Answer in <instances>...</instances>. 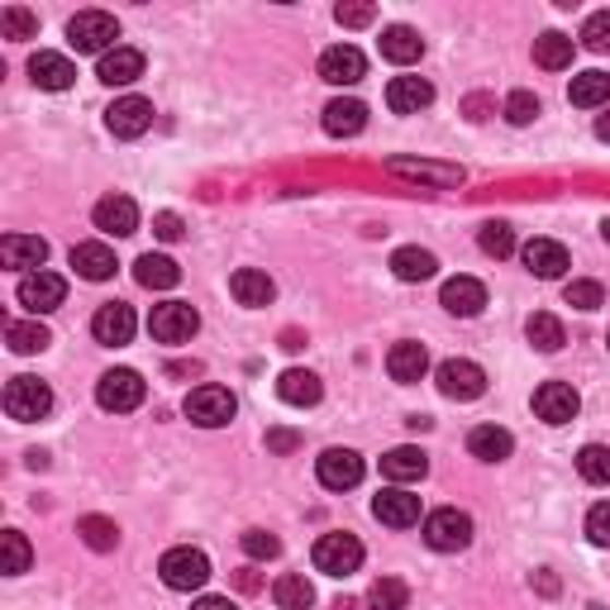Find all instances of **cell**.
Segmentation results:
<instances>
[{"instance_id": "1f68e13d", "label": "cell", "mask_w": 610, "mask_h": 610, "mask_svg": "<svg viewBox=\"0 0 610 610\" xmlns=\"http://www.w3.org/2000/svg\"><path fill=\"white\" fill-rule=\"evenodd\" d=\"M229 291H234V301H239V306H267L272 301V296H277V287H272V277H267V272H258V267H239V272H234V277H229Z\"/></svg>"}, {"instance_id": "9f6ffc18", "label": "cell", "mask_w": 610, "mask_h": 610, "mask_svg": "<svg viewBox=\"0 0 610 610\" xmlns=\"http://www.w3.org/2000/svg\"><path fill=\"white\" fill-rule=\"evenodd\" d=\"M234 587H239V591H258V587H263V577H258L253 567H243V573H234Z\"/></svg>"}, {"instance_id": "836d02e7", "label": "cell", "mask_w": 610, "mask_h": 610, "mask_svg": "<svg viewBox=\"0 0 610 610\" xmlns=\"http://www.w3.org/2000/svg\"><path fill=\"white\" fill-rule=\"evenodd\" d=\"M535 62H539L543 72H563V68H573V38L558 34V29L539 34V38H535Z\"/></svg>"}, {"instance_id": "d590c367", "label": "cell", "mask_w": 610, "mask_h": 610, "mask_svg": "<svg viewBox=\"0 0 610 610\" xmlns=\"http://www.w3.org/2000/svg\"><path fill=\"white\" fill-rule=\"evenodd\" d=\"M525 334H529V344L539 348V354H558V348L567 344V334H563V320L549 315V310H535L525 324Z\"/></svg>"}, {"instance_id": "681fc988", "label": "cell", "mask_w": 610, "mask_h": 610, "mask_svg": "<svg viewBox=\"0 0 610 610\" xmlns=\"http://www.w3.org/2000/svg\"><path fill=\"white\" fill-rule=\"evenodd\" d=\"M243 553L258 558V563H267V558L282 553V539L267 535V529H243Z\"/></svg>"}, {"instance_id": "f6af8a7d", "label": "cell", "mask_w": 610, "mask_h": 610, "mask_svg": "<svg viewBox=\"0 0 610 610\" xmlns=\"http://www.w3.org/2000/svg\"><path fill=\"white\" fill-rule=\"evenodd\" d=\"M505 120H511L515 129L535 124L539 120V96H529V91H511V96H505Z\"/></svg>"}, {"instance_id": "680465c9", "label": "cell", "mask_w": 610, "mask_h": 610, "mask_svg": "<svg viewBox=\"0 0 610 610\" xmlns=\"http://www.w3.org/2000/svg\"><path fill=\"white\" fill-rule=\"evenodd\" d=\"M167 372H172V378H196V372H201V362H172Z\"/></svg>"}, {"instance_id": "b9f144b4", "label": "cell", "mask_w": 610, "mask_h": 610, "mask_svg": "<svg viewBox=\"0 0 610 610\" xmlns=\"http://www.w3.org/2000/svg\"><path fill=\"white\" fill-rule=\"evenodd\" d=\"M406 601H410V587L400 577H378L372 582V591H368L372 610H406Z\"/></svg>"}, {"instance_id": "816d5d0a", "label": "cell", "mask_w": 610, "mask_h": 610, "mask_svg": "<svg viewBox=\"0 0 610 610\" xmlns=\"http://www.w3.org/2000/svg\"><path fill=\"white\" fill-rule=\"evenodd\" d=\"M372 15H378L372 5H339L334 10V20H339L344 29H362V24H372Z\"/></svg>"}, {"instance_id": "e575fe53", "label": "cell", "mask_w": 610, "mask_h": 610, "mask_svg": "<svg viewBox=\"0 0 610 610\" xmlns=\"http://www.w3.org/2000/svg\"><path fill=\"white\" fill-rule=\"evenodd\" d=\"M392 272L400 282H430L439 272V258L430 249H396L392 253Z\"/></svg>"}, {"instance_id": "8992f818", "label": "cell", "mask_w": 610, "mask_h": 610, "mask_svg": "<svg viewBox=\"0 0 610 610\" xmlns=\"http://www.w3.org/2000/svg\"><path fill=\"white\" fill-rule=\"evenodd\" d=\"M196 330H201V315H196V306H187V301H163V306H153V315H148V334L158 344H191Z\"/></svg>"}, {"instance_id": "4fadbf2b", "label": "cell", "mask_w": 610, "mask_h": 610, "mask_svg": "<svg viewBox=\"0 0 610 610\" xmlns=\"http://www.w3.org/2000/svg\"><path fill=\"white\" fill-rule=\"evenodd\" d=\"M106 124H110L115 139H139V134H148V129H153V100H144V96H120V100H115V106L106 110Z\"/></svg>"}, {"instance_id": "6f0895ef", "label": "cell", "mask_w": 610, "mask_h": 610, "mask_svg": "<svg viewBox=\"0 0 610 610\" xmlns=\"http://www.w3.org/2000/svg\"><path fill=\"white\" fill-rule=\"evenodd\" d=\"M191 610H239V606H234L229 596H201V601L191 606Z\"/></svg>"}, {"instance_id": "94428289", "label": "cell", "mask_w": 610, "mask_h": 610, "mask_svg": "<svg viewBox=\"0 0 610 610\" xmlns=\"http://www.w3.org/2000/svg\"><path fill=\"white\" fill-rule=\"evenodd\" d=\"M539 591L553 596V591H558V577H553V573H539Z\"/></svg>"}, {"instance_id": "cb8c5ba5", "label": "cell", "mask_w": 610, "mask_h": 610, "mask_svg": "<svg viewBox=\"0 0 610 610\" xmlns=\"http://www.w3.org/2000/svg\"><path fill=\"white\" fill-rule=\"evenodd\" d=\"M96 76L106 86H134L139 76H144V53H139V48H115V53H106L100 58V68H96Z\"/></svg>"}, {"instance_id": "7bdbcfd3", "label": "cell", "mask_w": 610, "mask_h": 610, "mask_svg": "<svg viewBox=\"0 0 610 610\" xmlns=\"http://www.w3.org/2000/svg\"><path fill=\"white\" fill-rule=\"evenodd\" d=\"M577 473H582V482H591V487H606L610 482V448L601 444H587L577 453Z\"/></svg>"}, {"instance_id": "7402d4cb", "label": "cell", "mask_w": 610, "mask_h": 610, "mask_svg": "<svg viewBox=\"0 0 610 610\" xmlns=\"http://www.w3.org/2000/svg\"><path fill=\"white\" fill-rule=\"evenodd\" d=\"M368 129V106L354 96H339V100H330L324 106V134H334V139H354Z\"/></svg>"}, {"instance_id": "e7e4bbea", "label": "cell", "mask_w": 610, "mask_h": 610, "mask_svg": "<svg viewBox=\"0 0 610 610\" xmlns=\"http://www.w3.org/2000/svg\"><path fill=\"white\" fill-rule=\"evenodd\" d=\"M601 234H606V243H610V219H606V225H601Z\"/></svg>"}, {"instance_id": "6da1fadb", "label": "cell", "mask_w": 610, "mask_h": 610, "mask_svg": "<svg viewBox=\"0 0 610 610\" xmlns=\"http://www.w3.org/2000/svg\"><path fill=\"white\" fill-rule=\"evenodd\" d=\"M68 38L76 53H115V38H120V24H115V15H106V10H82V15H72L68 24Z\"/></svg>"}, {"instance_id": "f907efd6", "label": "cell", "mask_w": 610, "mask_h": 610, "mask_svg": "<svg viewBox=\"0 0 610 610\" xmlns=\"http://www.w3.org/2000/svg\"><path fill=\"white\" fill-rule=\"evenodd\" d=\"M587 539L601 543V549H610V501L591 505V515H587Z\"/></svg>"}, {"instance_id": "ee69618b", "label": "cell", "mask_w": 610, "mask_h": 610, "mask_svg": "<svg viewBox=\"0 0 610 610\" xmlns=\"http://www.w3.org/2000/svg\"><path fill=\"white\" fill-rule=\"evenodd\" d=\"M0 543H5V573L10 577H20V573H29V539L20 535V529H5V535H0Z\"/></svg>"}, {"instance_id": "60d3db41", "label": "cell", "mask_w": 610, "mask_h": 610, "mask_svg": "<svg viewBox=\"0 0 610 610\" xmlns=\"http://www.w3.org/2000/svg\"><path fill=\"white\" fill-rule=\"evenodd\" d=\"M477 243H482L487 258H511L515 253V229L505 225V219H487V225L477 229Z\"/></svg>"}, {"instance_id": "ba28073f", "label": "cell", "mask_w": 610, "mask_h": 610, "mask_svg": "<svg viewBox=\"0 0 610 610\" xmlns=\"http://www.w3.org/2000/svg\"><path fill=\"white\" fill-rule=\"evenodd\" d=\"M234 396L225 392V386H215V382H205L196 386V392L187 396V420L191 424H201V430H219V424H229L234 420Z\"/></svg>"}, {"instance_id": "11a10c76", "label": "cell", "mask_w": 610, "mask_h": 610, "mask_svg": "<svg viewBox=\"0 0 610 610\" xmlns=\"http://www.w3.org/2000/svg\"><path fill=\"white\" fill-rule=\"evenodd\" d=\"M267 448L272 453H291V448H301V434L296 430H267Z\"/></svg>"}, {"instance_id": "ac0fdd59", "label": "cell", "mask_w": 610, "mask_h": 610, "mask_svg": "<svg viewBox=\"0 0 610 610\" xmlns=\"http://www.w3.org/2000/svg\"><path fill=\"white\" fill-rule=\"evenodd\" d=\"M521 263H525L529 277L553 282V277H563V272H567V249L558 239H529L521 249Z\"/></svg>"}, {"instance_id": "f35d334b", "label": "cell", "mask_w": 610, "mask_h": 610, "mask_svg": "<svg viewBox=\"0 0 610 610\" xmlns=\"http://www.w3.org/2000/svg\"><path fill=\"white\" fill-rule=\"evenodd\" d=\"M5 344L15 348V354H44V348L53 344V334H48V324H38V320H15L5 330Z\"/></svg>"}, {"instance_id": "8fae6325", "label": "cell", "mask_w": 610, "mask_h": 610, "mask_svg": "<svg viewBox=\"0 0 610 610\" xmlns=\"http://www.w3.org/2000/svg\"><path fill=\"white\" fill-rule=\"evenodd\" d=\"M315 477L330 491H354L362 482V458L354 448H324L315 458Z\"/></svg>"}, {"instance_id": "d4e9b609", "label": "cell", "mask_w": 610, "mask_h": 610, "mask_svg": "<svg viewBox=\"0 0 610 610\" xmlns=\"http://www.w3.org/2000/svg\"><path fill=\"white\" fill-rule=\"evenodd\" d=\"M386 372H392V382H420L424 372H430V354H424V344L415 339H400L392 354H386Z\"/></svg>"}, {"instance_id": "ffe728a7", "label": "cell", "mask_w": 610, "mask_h": 610, "mask_svg": "<svg viewBox=\"0 0 610 610\" xmlns=\"http://www.w3.org/2000/svg\"><path fill=\"white\" fill-rule=\"evenodd\" d=\"M372 515L392 529H410V525H420V497H410L406 487H392L372 501Z\"/></svg>"}, {"instance_id": "91938a15", "label": "cell", "mask_w": 610, "mask_h": 610, "mask_svg": "<svg viewBox=\"0 0 610 610\" xmlns=\"http://www.w3.org/2000/svg\"><path fill=\"white\" fill-rule=\"evenodd\" d=\"M282 348H287V354H296V348H306V339L296 330H287V334H282Z\"/></svg>"}, {"instance_id": "74e56055", "label": "cell", "mask_w": 610, "mask_h": 610, "mask_svg": "<svg viewBox=\"0 0 610 610\" xmlns=\"http://www.w3.org/2000/svg\"><path fill=\"white\" fill-rule=\"evenodd\" d=\"M272 601H277L282 610H310L315 606V587L301 577V573H287L272 582Z\"/></svg>"}, {"instance_id": "e0dca14e", "label": "cell", "mask_w": 610, "mask_h": 610, "mask_svg": "<svg viewBox=\"0 0 610 610\" xmlns=\"http://www.w3.org/2000/svg\"><path fill=\"white\" fill-rule=\"evenodd\" d=\"M439 306H444L448 315H458V320H473V315H482L487 310V287L477 277H448L444 291H439Z\"/></svg>"}, {"instance_id": "d6a6232c", "label": "cell", "mask_w": 610, "mask_h": 610, "mask_svg": "<svg viewBox=\"0 0 610 610\" xmlns=\"http://www.w3.org/2000/svg\"><path fill=\"white\" fill-rule=\"evenodd\" d=\"M134 277H139V287H148V291H172L181 282V267L172 263V258H163V253H144L134 263Z\"/></svg>"}, {"instance_id": "5b68a950", "label": "cell", "mask_w": 610, "mask_h": 610, "mask_svg": "<svg viewBox=\"0 0 610 610\" xmlns=\"http://www.w3.org/2000/svg\"><path fill=\"white\" fill-rule=\"evenodd\" d=\"M48 410H53V392H48V382L10 378V386H5V415H10V420L34 424V420H44Z\"/></svg>"}, {"instance_id": "4316f807", "label": "cell", "mask_w": 610, "mask_h": 610, "mask_svg": "<svg viewBox=\"0 0 610 610\" xmlns=\"http://www.w3.org/2000/svg\"><path fill=\"white\" fill-rule=\"evenodd\" d=\"M29 76L38 91H68L76 82V68H72V58H62V53H34Z\"/></svg>"}, {"instance_id": "bcb514c9", "label": "cell", "mask_w": 610, "mask_h": 610, "mask_svg": "<svg viewBox=\"0 0 610 610\" xmlns=\"http://www.w3.org/2000/svg\"><path fill=\"white\" fill-rule=\"evenodd\" d=\"M563 301L573 306V310H601L606 306V291H601V282H567Z\"/></svg>"}, {"instance_id": "6125c7cd", "label": "cell", "mask_w": 610, "mask_h": 610, "mask_svg": "<svg viewBox=\"0 0 610 610\" xmlns=\"http://www.w3.org/2000/svg\"><path fill=\"white\" fill-rule=\"evenodd\" d=\"M596 139H601V144H610V115H601V120H596Z\"/></svg>"}, {"instance_id": "f546056e", "label": "cell", "mask_w": 610, "mask_h": 610, "mask_svg": "<svg viewBox=\"0 0 610 610\" xmlns=\"http://www.w3.org/2000/svg\"><path fill=\"white\" fill-rule=\"evenodd\" d=\"M72 267H76V277H86V282H106V277H115V249H106V243H76L72 249Z\"/></svg>"}, {"instance_id": "277c9868", "label": "cell", "mask_w": 610, "mask_h": 610, "mask_svg": "<svg viewBox=\"0 0 610 610\" xmlns=\"http://www.w3.org/2000/svg\"><path fill=\"white\" fill-rule=\"evenodd\" d=\"M424 543H430L434 553H463L467 543H473V515L453 511V505L424 515Z\"/></svg>"}, {"instance_id": "f5cc1de1", "label": "cell", "mask_w": 610, "mask_h": 610, "mask_svg": "<svg viewBox=\"0 0 610 610\" xmlns=\"http://www.w3.org/2000/svg\"><path fill=\"white\" fill-rule=\"evenodd\" d=\"M153 234H158L163 243H177L181 234H187V225H181V215H172V211H163L158 219H153Z\"/></svg>"}, {"instance_id": "2e32d148", "label": "cell", "mask_w": 610, "mask_h": 610, "mask_svg": "<svg viewBox=\"0 0 610 610\" xmlns=\"http://www.w3.org/2000/svg\"><path fill=\"white\" fill-rule=\"evenodd\" d=\"M362 72H368V58L354 44H334L320 53V76L330 86H354V82H362Z\"/></svg>"}, {"instance_id": "d6986e66", "label": "cell", "mask_w": 610, "mask_h": 610, "mask_svg": "<svg viewBox=\"0 0 610 610\" xmlns=\"http://www.w3.org/2000/svg\"><path fill=\"white\" fill-rule=\"evenodd\" d=\"M0 258H5V267H15V272H44L48 263V243L38 239V234H5L0 239Z\"/></svg>"}, {"instance_id": "9c48e42d", "label": "cell", "mask_w": 610, "mask_h": 610, "mask_svg": "<svg viewBox=\"0 0 610 610\" xmlns=\"http://www.w3.org/2000/svg\"><path fill=\"white\" fill-rule=\"evenodd\" d=\"M434 382H439V392H444L448 400H477V396H487V372L477 368V362H467V358L439 362Z\"/></svg>"}, {"instance_id": "7dc6e473", "label": "cell", "mask_w": 610, "mask_h": 610, "mask_svg": "<svg viewBox=\"0 0 610 610\" xmlns=\"http://www.w3.org/2000/svg\"><path fill=\"white\" fill-rule=\"evenodd\" d=\"M0 34H5V38H34L38 34V15H29L24 5L0 10Z\"/></svg>"}, {"instance_id": "603a6c76", "label": "cell", "mask_w": 610, "mask_h": 610, "mask_svg": "<svg viewBox=\"0 0 610 610\" xmlns=\"http://www.w3.org/2000/svg\"><path fill=\"white\" fill-rule=\"evenodd\" d=\"M430 100H434V86L424 82V76H396V82L386 86V106H392V115H420Z\"/></svg>"}, {"instance_id": "44dd1931", "label": "cell", "mask_w": 610, "mask_h": 610, "mask_svg": "<svg viewBox=\"0 0 610 610\" xmlns=\"http://www.w3.org/2000/svg\"><path fill=\"white\" fill-rule=\"evenodd\" d=\"M91 219H96V229L115 234V239H129V234L139 229V205L129 196H106V201H96Z\"/></svg>"}, {"instance_id": "f1b7e54d", "label": "cell", "mask_w": 610, "mask_h": 610, "mask_svg": "<svg viewBox=\"0 0 610 610\" xmlns=\"http://www.w3.org/2000/svg\"><path fill=\"white\" fill-rule=\"evenodd\" d=\"M424 473H430V453H424V448H392V453H386V458H382V477H386V482H420V477Z\"/></svg>"}, {"instance_id": "8d00e7d4", "label": "cell", "mask_w": 610, "mask_h": 610, "mask_svg": "<svg viewBox=\"0 0 610 610\" xmlns=\"http://www.w3.org/2000/svg\"><path fill=\"white\" fill-rule=\"evenodd\" d=\"M567 100L582 110H591V106H606L610 100V72H582L573 76V86H567Z\"/></svg>"}, {"instance_id": "5bb4252c", "label": "cell", "mask_w": 610, "mask_h": 610, "mask_svg": "<svg viewBox=\"0 0 610 610\" xmlns=\"http://www.w3.org/2000/svg\"><path fill=\"white\" fill-rule=\"evenodd\" d=\"M134 310H129L124 301H106L96 310V320H91V334H96V344L106 348H124L129 339H134Z\"/></svg>"}, {"instance_id": "3957f363", "label": "cell", "mask_w": 610, "mask_h": 610, "mask_svg": "<svg viewBox=\"0 0 610 610\" xmlns=\"http://www.w3.org/2000/svg\"><path fill=\"white\" fill-rule=\"evenodd\" d=\"M144 396H148V386H144V378H139L134 368H110L106 378L96 382V400H100V410H110V415L139 410L144 406Z\"/></svg>"}, {"instance_id": "52a82bcc", "label": "cell", "mask_w": 610, "mask_h": 610, "mask_svg": "<svg viewBox=\"0 0 610 610\" xmlns=\"http://www.w3.org/2000/svg\"><path fill=\"white\" fill-rule=\"evenodd\" d=\"M315 567L324 577H348L362 567V543L354 535H344V529H334V535H320L315 539Z\"/></svg>"}, {"instance_id": "4dcf8cb0", "label": "cell", "mask_w": 610, "mask_h": 610, "mask_svg": "<svg viewBox=\"0 0 610 610\" xmlns=\"http://www.w3.org/2000/svg\"><path fill=\"white\" fill-rule=\"evenodd\" d=\"M467 448L482 463H505L515 453V439H511V430H501V424H477V430L467 434Z\"/></svg>"}, {"instance_id": "9a60e30c", "label": "cell", "mask_w": 610, "mask_h": 610, "mask_svg": "<svg viewBox=\"0 0 610 610\" xmlns=\"http://www.w3.org/2000/svg\"><path fill=\"white\" fill-rule=\"evenodd\" d=\"M577 410H582V396L567 382H543L535 392V415L543 424H567L577 420Z\"/></svg>"}, {"instance_id": "484cf974", "label": "cell", "mask_w": 610, "mask_h": 610, "mask_svg": "<svg viewBox=\"0 0 610 610\" xmlns=\"http://www.w3.org/2000/svg\"><path fill=\"white\" fill-rule=\"evenodd\" d=\"M277 396L287 400V406L306 410V406H320L324 386H320V378H315V372H306V368H287V372H282V378H277Z\"/></svg>"}, {"instance_id": "30bf717a", "label": "cell", "mask_w": 610, "mask_h": 610, "mask_svg": "<svg viewBox=\"0 0 610 610\" xmlns=\"http://www.w3.org/2000/svg\"><path fill=\"white\" fill-rule=\"evenodd\" d=\"M20 306L29 310V315H48V310H58L68 301V282L58 277V272H29V277H20Z\"/></svg>"}, {"instance_id": "db71d44e", "label": "cell", "mask_w": 610, "mask_h": 610, "mask_svg": "<svg viewBox=\"0 0 610 610\" xmlns=\"http://www.w3.org/2000/svg\"><path fill=\"white\" fill-rule=\"evenodd\" d=\"M491 110H497V100H491V96H467L463 100V115H467V120H477V124H482Z\"/></svg>"}, {"instance_id": "be15d7a7", "label": "cell", "mask_w": 610, "mask_h": 610, "mask_svg": "<svg viewBox=\"0 0 610 610\" xmlns=\"http://www.w3.org/2000/svg\"><path fill=\"white\" fill-rule=\"evenodd\" d=\"M334 610H358V601H348V596H339V601H334Z\"/></svg>"}, {"instance_id": "83f0119b", "label": "cell", "mask_w": 610, "mask_h": 610, "mask_svg": "<svg viewBox=\"0 0 610 610\" xmlns=\"http://www.w3.org/2000/svg\"><path fill=\"white\" fill-rule=\"evenodd\" d=\"M382 58L396 62V68H410V62L424 58V38L410 24H392V29H382Z\"/></svg>"}, {"instance_id": "c3c4849f", "label": "cell", "mask_w": 610, "mask_h": 610, "mask_svg": "<svg viewBox=\"0 0 610 610\" xmlns=\"http://www.w3.org/2000/svg\"><path fill=\"white\" fill-rule=\"evenodd\" d=\"M582 44L591 48V53H610V10H596L582 24Z\"/></svg>"}, {"instance_id": "03108f58", "label": "cell", "mask_w": 610, "mask_h": 610, "mask_svg": "<svg viewBox=\"0 0 610 610\" xmlns=\"http://www.w3.org/2000/svg\"><path fill=\"white\" fill-rule=\"evenodd\" d=\"M606 344H610V339H606Z\"/></svg>"}, {"instance_id": "ab89813d", "label": "cell", "mask_w": 610, "mask_h": 610, "mask_svg": "<svg viewBox=\"0 0 610 610\" xmlns=\"http://www.w3.org/2000/svg\"><path fill=\"white\" fill-rule=\"evenodd\" d=\"M76 535H82L86 549H96V553H110L115 543H120V525L106 521V515H82L76 521Z\"/></svg>"}, {"instance_id": "7c38bea8", "label": "cell", "mask_w": 610, "mask_h": 610, "mask_svg": "<svg viewBox=\"0 0 610 610\" xmlns=\"http://www.w3.org/2000/svg\"><path fill=\"white\" fill-rule=\"evenodd\" d=\"M386 172H392V177H406V181H430V187H439V191H453V187H463V167H453V163L386 158Z\"/></svg>"}, {"instance_id": "7a4b0ae2", "label": "cell", "mask_w": 610, "mask_h": 610, "mask_svg": "<svg viewBox=\"0 0 610 610\" xmlns=\"http://www.w3.org/2000/svg\"><path fill=\"white\" fill-rule=\"evenodd\" d=\"M163 582L172 591H201L205 582H211V558L201 549H191V543H181V549H167L163 563H158Z\"/></svg>"}]
</instances>
